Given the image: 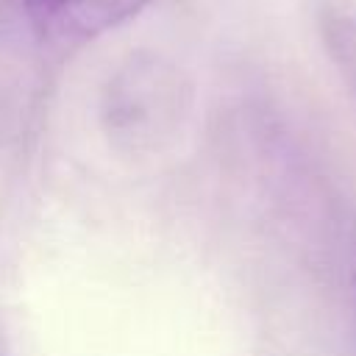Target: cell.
<instances>
[{"mask_svg": "<svg viewBox=\"0 0 356 356\" xmlns=\"http://www.w3.org/2000/svg\"><path fill=\"white\" fill-rule=\"evenodd\" d=\"M320 36L334 61L339 78L356 100V14L345 11H323L320 14Z\"/></svg>", "mask_w": 356, "mask_h": 356, "instance_id": "obj_2", "label": "cell"}, {"mask_svg": "<svg viewBox=\"0 0 356 356\" xmlns=\"http://www.w3.org/2000/svg\"><path fill=\"white\" fill-rule=\"evenodd\" d=\"M150 0H25L39 36L58 47L86 44L134 19Z\"/></svg>", "mask_w": 356, "mask_h": 356, "instance_id": "obj_1", "label": "cell"}, {"mask_svg": "<svg viewBox=\"0 0 356 356\" xmlns=\"http://www.w3.org/2000/svg\"><path fill=\"white\" fill-rule=\"evenodd\" d=\"M0 356H3V334H0Z\"/></svg>", "mask_w": 356, "mask_h": 356, "instance_id": "obj_3", "label": "cell"}]
</instances>
